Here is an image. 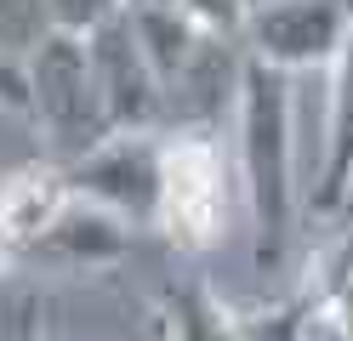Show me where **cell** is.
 Segmentation results:
<instances>
[{"label":"cell","mask_w":353,"mask_h":341,"mask_svg":"<svg viewBox=\"0 0 353 341\" xmlns=\"http://www.w3.org/2000/svg\"><path fill=\"white\" fill-rule=\"evenodd\" d=\"M239 176H245L256 262L274 267L296 227V91L291 74L245 57L239 74Z\"/></svg>","instance_id":"6da1fadb"},{"label":"cell","mask_w":353,"mask_h":341,"mask_svg":"<svg viewBox=\"0 0 353 341\" xmlns=\"http://www.w3.org/2000/svg\"><path fill=\"white\" fill-rule=\"evenodd\" d=\"M29 74V120L46 131V143L63 154H85L103 136H114L103 114V91L92 74V52L80 34H46L23 63Z\"/></svg>","instance_id":"7a4b0ae2"},{"label":"cell","mask_w":353,"mask_h":341,"mask_svg":"<svg viewBox=\"0 0 353 341\" xmlns=\"http://www.w3.org/2000/svg\"><path fill=\"white\" fill-rule=\"evenodd\" d=\"M160 176H165V143H154V131H114L63 165V188L131 227L160 222Z\"/></svg>","instance_id":"3957f363"},{"label":"cell","mask_w":353,"mask_h":341,"mask_svg":"<svg viewBox=\"0 0 353 341\" xmlns=\"http://www.w3.org/2000/svg\"><path fill=\"white\" fill-rule=\"evenodd\" d=\"M347 34H353V0H256L245 34H239V52L296 80L302 68L336 63Z\"/></svg>","instance_id":"277c9868"},{"label":"cell","mask_w":353,"mask_h":341,"mask_svg":"<svg viewBox=\"0 0 353 341\" xmlns=\"http://www.w3.org/2000/svg\"><path fill=\"white\" fill-rule=\"evenodd\" d=\"M228 199H223V154L211 131H183L165 143V176H160V222L176 245L200 250L223 234Z\"/></svg>","instance_id":"5b68a950"},{"label":"cell","mask_w":353,"mask_h":341,"mask_svg":"<svg viewBox=\"0 0 353 341\" xmlns=\"http://www.w3.org/2000/svg\"><path fill=\"white\" fill-rule=\"evenodd\" d=\"M85 52H92V74L103 91V114L114 131H154L165 120V85L148 68L137 34H131V17L120 12L114 23H103L97 34H85Z\"/></svg>","instance_id":"8992f818"},{"label":"cell","mask_w":353,"mask_h":341,"mask_svg":"<svg viewBox=\"0 0 353 341\" xmlns=\"http://www.w3.org/2000/svg\"><path fill=\"white\" fill-rule=\"evenodd\" d=\"M125 245H131V227L120 216H108V211H97V205L69 194L57 205V216L29 239L23 256L57 262V267H108V262L125 256Z\"/></svg>","instance_id":"52a82bcc"},{"label":"cell","mask_w":353,"mask_h":341,"mask_svg":"<svg viewBox=\"0 0 353 341\" xmlns=\"http://www.w3.org/2000/svg\"><path fill=\"white\" fill-rule=\"evenodd\" d=\"M353 188V34L330 63V103H325V148H319V176H314V205L342 211Z\"/></svg>","instance_id":"ba28073f"},{"label":"cell","mask_w":353,"mask_h":341,"mask_svg":"<svg viewBox=\"0 0 353 341\" xmlns=\"http://www.w3.org/2000/svg\"><path fill=\"white\" fill-rule=\"evenodd\" d=\"M125 17H131V34H137L148 68L160 74V85H171L176 74H183L188 57L200 52V40H205L183 12H125Z\"/></svg>","instance_id":"9c48e42d"},{"label":"cell","mask_w":353,"mask_h":341,"mask_svg":"<svg viewBox=\"0 0 353 341\" xmlns=\"http://www.w3.org/2000/svg\"><path fill=\"white\" fill-rule=\"evenodd\" d=\"M52 34L46 0H0V52H12L17 63H29V52Z\"/></svg>","instance_id":"30bf717a"},{"label":"cell","mask_w":353,"mask_h":341,"mask_svg":"<svg viewBox=\"0 0 353 341\" xmlns=\"http://www.w3.org/2000/svg\"><path fill=\"white\" fill-rule=\"evenodd\" d=\"M251 6H256V0H183V17L200 34L239 45V34H245V23H251Z\"/></svg>","instance_id":"8fae6325"},{"label":"cell","mask_w":353,"mask_h":341,"mask_svg":"<svg viewBox=\"0 0 353 341\" xmlns=\"http://www.w3.org/2000/svg\"><path fill=\"white\" fill-rule=\"evenodd\" d=\"M125 12V0H46V17H52V34H97L103 23H114Z\"/></svg>","instance_id":"7c38bea8"},{"label":"cell","mask_w":353,"mask_h":341,"mask_svg":"<svg viewBox=\"0 0 353 341\" xmlns=\"http://www.w3.org/2000/svg\"><path fill=\"white\" fill-rule=\"evenodd\" d=\"M0 108L17 114V120H29V74H23V63L12 52H0Z\"/></svg>","instance_id":"4fadbf2b"},{"label":"cell","mask_w":353,"mask_h":341,"mask_svg":"<svg viewBox=\"0 0 353 341\" xmlns=\"http://www.w3.org/2000/svg\"><path fill=\"white\" fill-rule=\"evenodd\" d=\"M125 12H183V0H125Z\"/></svg>","instance_id":"5bb4252c"},{"label":"cell","mask_w":353,"mask_h":341,"mask_svg":"<svg viewBox=\"0 0 353 341\" xmlns=\"http://www.w3.org/2000/svg\"><path fill=\"white\" fill-rule=\"evenodd\" d=\"M0 341H23V330H17V324H0Z\"/></svg>","instance_id":"9a60e30c"},{"label":"cell","mask_w":353,"mask_h":341,"mask_svg":"<svg viewBox=\"0 0 353 341\" xmlns=\"http://www.w3.org/2000/svg\"><path fill=\"white\" fill-rule=\"evenodd\" d=\"M336 216H347V222H353V188H347V199H342V211H336Z\"/></svg>","instance_id":"2e32d148"},{"label":"cell","mask_w":353,"mask_h":341,"mask_svg":"<svg viewBox=\"0 0 353 341\" xmlns=\"http://www.w3.org/2000/svg\"><path fill=\"white\" fill-rule=\"evenodd\" d=\"M0 262H6V245H0Z\"/></svg>","instance_id":"e0dca14e"}]
</instances>
